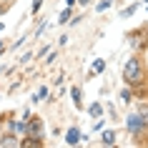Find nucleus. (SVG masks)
Returning a JSON list of instances; mask_svg holds the SVG:
<instances>
[{"label": "nucleus", "instance_id": "0eeeda50", "mask_svg": "<svg viewBox=\"0 0 148 148\" xmlns=\"http://www.w3.org/2000/svg\"><path fill=\"white\" fill-rule=\"evenodd\" d=\"M116 140H118V133L116 131H103V136H101L103 146H116Z\"/></svg>", "mask_w": 148, "mask_h": 148}, {"label": "nucleus", "instance_id": "4468645a", "mask_svg": "<svg viewBox=\"0 0 148 148\" xmlns=\"http://www.w3.org/2000/svg\"><path fill=\"white\" fill-rule=\"evenodd\" d=\"M113 3H118V0H101V3L95 5V10H98V13H103V10H108Z\"/></svg>", "mask_w": 148, "mask_h": 148}, {"label": "nucleus", "instance_id": "9d476101", "mask_svg": "<svg viewBox=\"0 0 148 148\" xmlns=\"http://www.w3.org/2000/svg\"><path fill=\"white\" fill-rule=\"evenodd\" d=\"M103 70H106V60H103V58H95L93 60V65H90V73H103Z\"/></svg>", "mask_w": 148, "mask_h": 148}, {"label": "nucleus", "instance_id": "39448f33", "mask_svg": "<svg viewBox=\"0 0 148 148\" xmlns=\"http://www.w3.org/2000/svg\"><path fill=\"white\" fill-rule=\"evenodd\" d=\"M0 148H20V138H18L15 133H5L0 138Z\"/></svg>", "mask_w": 148, "mask_h": 148}, {"label": "nucleus", "instance_id": "7ed1b4c3", "mask_svg": "<svg viewBox=\"0 0 148 148\" xmlns=\"http://www.w3.org/2000/svg\"><path fill=\"white\" fill-rule=\"evenodd\" d=\"M125 131L131 133V136H140V133H146L143 113H131V116L125 118Z\"/></svg>", "mask_w": 148, "mask_h": 148}, {"label": "nucleus", "instance_id": "4be33fe9", "mask_svg": "<svg viewBox=\"0 0 148 148\" xmlns=\"http://www.w3.org/2000/svg\"><path fill=\"white\" fill-rule=\"evenodd\" d=\"M143 3H146V5H148V0H143Z\"/></svg>", "mask_w": 148, "mask_h": 148}, {"label": "nucleus", "instance_id": "a211bd4d", "mask_svg": "<svg viewBox=\"0 0 148 148\" xmlns=\"http://www.w3.org/2000/svg\"><path fill=\"white\" fill-rule=\"evenodd\" d=\"M78 5H83V8H86V5H90V0H78Z\"/></svg>", "mask_w": 148, "mask_h": 148}, {"label": "nucleus", "instance_id": "2eb2a0df", "mask_svg": "<svg viewBox=\"0 0 148 148\" xmlns=\"http://www.w3.org/2000/svg\"><path fill=\"white\" fill-rule=\"evenodd\" d=\"M103 125H106V118H98V121H95V123H93V131H103Z\"/></svg>", "mask_w": 148, "mask_h": 148}, {"label": "nucleus", "instance_id": "f257e3e1", "mask_svg": "<svg viewBox=\"0 0 148 148\" xmlns=\"http://www.w3.org/2000/svg\"><path fill=\"white\" fill-rule=\"evenodd\" d=\"M146 68H143V60H140L138 55H133V58H128V63L123 65V83L131 88H138L146 83Z\"/></svg>", "mask_w": 148, "mask_h": 148}, {"label": "nucleus", "instance_id": "9b49d317", "mask_svg": "<svg viewBox=\"0 0 148 148\" xmlns=\"http://www.w3.org/2000/svg\"><path fill=\"white\" fill-rule=\"evenodd\" d=\"M45 95H48V86H40L38 90H35V95H33V103H40V101H45Z\"/></svg>", "mask_w": 148, "mask_h": 148}, {"label": "nucleus", "instance_id": "412c9836", "mask_svg": "<svg viewBox=\"0 0 148 148\" xmlns=\"http://www.w3.org/2000/svg\"><path fill=\"white\" fill-rule=\"evenodd\" d=\"M3 28H5V25H3V23H0V30H3Z\"/></svg>", "mask_w": 148, "mask_h": 148}, {"label": "nucleus", "instance_id": "f3484780", "mask_svg": "<svg viewBox=\"0 0 148 148\" xmlns=\"http://www.w3.org/2000/svg\"><path fill=\"white\" fill-rule=\"evenodd\" d=\"M75 5V0H65V8H73Z\"/></svg>", "mask_w": 148, "mask_h": 148}, {"label": "nucleus", "instance_id": "aec40b11", "mask_svg": "<svg viewBox=\"0 0 148 148\" xmlns=\"http://www.w3.org/2000/svg\"><path fill=\"white\" fill-rule=\"evenodd\" d=\"M3 10H5V5H0V13H3Z\"/></svg>", "mask_w": 148, "mask_h": 148}, {"label": "nucleus", "instance_id": "dca6fc26", "mask_svg": "<svg viewBox=\"0 0 148 148\" xmlns=\"http://www.w3.org/2000/svg\"><path fill=\"white\" fill-rule=\"evenodd\" d=\"M40 8H43V0H33V8H30V10H33V15H38V10H40Z\"/></svg>", "mask_w": 148, "mask_h": 148}, {"label": "nucleus", "instance_id": "f03ea898", "mask_svg": "<svg viewBox=\"0 0 148 148\" xmlns=\"http://www.w3.org/2000/svg\"><path fill=\"white\" fill-rule=\"evenodd\" d=\"M25 138H45V121L40 116H30L25 121Z\"/></svg>", "mask_w": 148, "mask_h": 148}, {"label": "nucleus", "instance_id": "f8f14e48", "mask_svg": "<svg viewBox=\"0 0 148 148\" xmlns=\"http://www.w3.org/2000/svg\"><path fill=\"white\" fill-rule=\"evenodd\" d=\"M70 18H73V8H65V10L60 13V18H58V23L65 25V23H70Z\"/></svg>", "mask_w": 148, "mask_h": 148}, {"label": "nucleus", "instance_id": "1a4fd4ad", "mask_svg": "<svg viewBox=\"0 0 148 148\" xmlns=\"http://www.w3.org/2000/svg\"><path fill=\"white\" fill-rule=\"evenodd\" d=\"M133 98H136V90H133L131 86H123V88H121V101H123V103H131Z\"/></svg>", "mask_w": 148, "mask_h": 148}, {"label": "nucleus", "instance_id": "6ab92c4d", "mask_svg": "<svg viewBox=\"0 0 148 148\" xmlns=\"http://www.w3.org/2000/svg\"><path fill=\"white\" fill-rule=\"evenodd\" d=\"M3 50H5V45H3V40H0V53H3Z\"/></svg>", "mask_w": 148, "mask_h": 148}, {"label": "nucleus", "instance_id": "6e6552de", "mask_svg": "<svg viewBox=\"0 0 148 148\" xmlns=\"http://www.w3.org/2000/svg\"><path fill=\"white\" fill-rule=\"evenodd\" d=\"M103 110H106V108H103V103H98V101L88 106V113H90V118H101V116H103Z\"/></svg>", "mask_w": 148, "mask_h": 148}, {"label": "nucleus", "instance_id": "423d86ee", "mask_svg": "<svg viewBox=\"0 0 148 148\" xmlns=\"http://www.w3.org/2000/svg\"><path fill=\"white\" fill-rule=\"evenodd\" d=\"M70 101H73V106H75V108H83V90H80L78 86L70 88Z\"/></svg>", "mask_w": 148, "mask_h": 148}, {"label": "nucleus", "instance_id": "20e7f679", "mask_svg": "<svg viewBox=\"0 0 148 148\" xmlns=\"http://www.w3.org/2000/svg\"><path fill=\"white\" fill-rule=\"evenodd\" d=\"M80 140H83L80 128H68V131H65V146H78Z\"/></svg>", "mask_w": 148, "mask_h": 148}, {"label": "nucleus", "instance_id": "ddd939ff", "mask_svg": "<svg viewBox=\"0 0 148 148\" xmlns=\"http://www.w3.org/2000/svg\"><path fill=\"white\" fill-rule=\"evenodd\" d=\"M136 10H138V3H133V5H128V8H123V10H121V18H131L133 13H136Z\"/></svg>", "mask_w": 148, "mask_h": 148}]
</instances>
